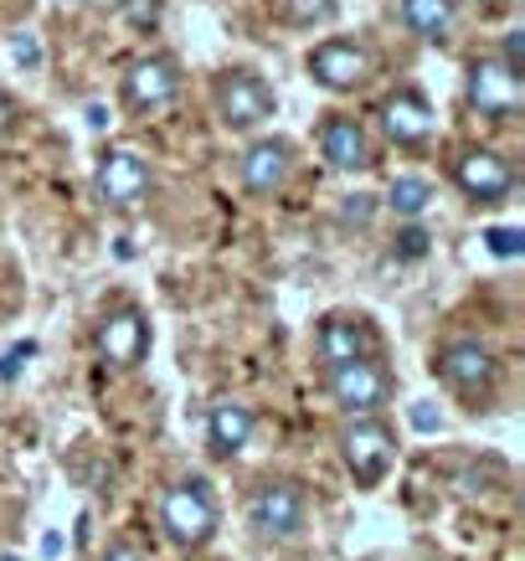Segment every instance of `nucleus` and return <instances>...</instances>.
<instances>
[{
    "mask_svg": "<svg viewBox=\"0 0 525 561\" xmlns=\"http://www.w3.org/2000/svg\"><path fill=\"white\" fill-rule=\"evenodd\" d=\"M155 515H160V530H166V541L175 546V551H202V546L217 541V530H221L217 490H212L202 474L170 479Z\"/></svg>",
    "mask_w": 525,
    "mask_h": 561,
    "instance_id": "f257e3e1",
    "label": "nucleus"
},
{
    "mask_svg": "<svg viewBox=\"0 0 525 561\" xmlns=\"http://www.w3.org/2000/svg\"><path fill=\"white\" fill-rule=\"evenodd\" d=\"M248 530L258 541H299L309 530V490L299 479H269L258 484L253 500H248Z\"/></svg>",
    "mask_w": 525,
    "mask_h": 561,
    "instance_id": "f03ea898",
    "label": "nucleus"
},
{
    "mask_svg": "<svg viewBox=\"0 0 525 561\" xmlns=\"http://www.w3.org/2000/svg\"><path fill=\"white\" fill-rule=\"evenodd\" d=\"M397 427L381 423V417H351L345 433H340V459L356 479V490H381V479L397 469Z\"/></svg>",
    "mask_w": 525,
    "mask_h": 561,
    "instance_id": "7ed1b4c3",
    "label": "nucleus"
},
{
    "mask_svg": "<svg viewBox=\"0 0 525 561\" xmlns=\"http://www.w3.org/2000/svg\"><path fill=\"white\" fill-rule=\"evenodd\" d=\"M324 387H330V402H335L345 417H376V412L391 402L397 381H391V371H387V360L381 356H361V360L335 366Z\"/></svg>",
    "mask_w": 525,
    "mask_h": 561,
    "instance_id": "20e7f679",
    "label": "nucleus"
},
{
    "mask_svg": "<svg viewBox=\"0 0 525 561\" xmlns=\"http://www.w3.org/2000/svg\"><path fill=\"white\" fill-rule=\"evenodd\" d=\"M433 366H438L443 387L454 391L458 402H475V408H484L494 397V387H500V360L479 341H448Z\"/></svg>",
    "mask_w": 525,
    "mask_h": 561,
    "instance_id": "39448f33",
    "label": "nucleus"
},
{
    "mask_svg": "<svg viewBox=\"0 0 525 561\" xmlns=\"http://www.w3.org/2000/svg\"><path fill=\"white\" fill-rule=\"evenodd\" d=\"M93 351L103 356V366L135 371L139 360L150 356V320H145V309H135V305L109 309L99 320V330H93Z\"/></svg>",
    "mask_w": 525,
    "mask_h": 561,
    "instance_id": "423d86ee",
    "label": "nucleus"
},
{
    "mask_svg": "<svg viewBox=\"0 0 525 561\" xmlns=\"http://www.w3.org/2000/svg\"><path fill=\"white\" fill-rule=\"evenodd\" d=\"M454 186L475 206H500L510 191H515V165H510L500 150L469 145V150L454 154Z\"/></svg>",
    "mask_w": 525,
    "mask_h": 561,
    "instance_id": "0eeeda50",
    "label": "nucleus"
},
{
    "mask_svg": "<svg viewBox=\"0 0 525 561\" xmlns=\"http://www.w3.org/2000/svg\"><path fill=\"white\" fill-rule=\"evenodd\" d=\"M217 114L227 129H258V124L273 114V88L258 78V72H221L217 83Z\"/></svg>",
    "mask_w": 525,
    "mask_h": 561,
    "instance_id": "6e6552de",
    "label": "nucleus"
},
{
    "mask_svg": "<svg viewBox=\"0 0 525 561\" xmlns=\"http://www.w3.org/2000/svg\"><path fill=\"white\" fill-rule=\"evenodd\" d=\"M464 93H469V103H475L479 114H490V119H515V114H521V78H515L505 62H494V57H475V62H469Z\"/></svg>",
    "mask_w": 525,
    "mask_h": 561,
    "instance_id": "1a4fd4ad",
    "label": "nucleus"
},
{
    "mask_svg": "<svg viewBox=\"0 0 525 561\" xmlns=\"http://www.w3.org/2000/svg\"><path fill=\"white\" fill-rule=\"evenodd\" d=\"M372 351H376V335L361 314H324V320L315 324V356H320L324 371H335L345 360L372 356Z\"/></svg>",
    "mask_w": 525,
    "mask_h": 561,
    "instance_id": "9d476101",
    "label": "nucleus"
},
{
    "mask_svg": "<svg viewBox=\"0 0 525 561\" xmlns=\"http://www.w3.org/2000/svg\"><path fill=\"white\" fill-rule=\"evenodd\" d=\"M175 88H181V62L166 51H150L124 72V103L129 108H160V103L175 99Z\"/></svg>",
    "mask_w": 525,
    "mask_h": 561,
    "instance_id": "9b49d317",
    "label": "nucleus"
},
{
    "mask_svg": "<svg viewBox=\"0 0 525 561\" xmlns=\"http://www.w3.org/2000/svg\"><path fill=\"white\" fill-rule=\"evenodd\" d=\"M155 175H150V160L135 150H109L99 165V196L109 206H139L150 196Z\"/></svg>",
    "mask_w": 525,
    "mask_h": 561,
    "instance_id": "f8f14e48",
    "label": "nucleus"
},
{
    "mask_svg": "<svg viewBox=\"0 0 525 561\" xmlns=\"http://www.w3.org/2000/svg\"><path fill=\"white\" fill-rule=\"evenodd\" d=\"M309 78L351 93V88H361L372 78V51L361 47V42H324V47L309 51Z\"/></svg>",
    "mask_w": 525,
    "mask_h": 561,
    "instance_id": "ddd939ff",
    "label": "nucleus"
},
{
    "mask_svg": "<svg viewBox=\"0 0 525 561\" xmlns=\"http://www.w3.org/2000/svg\"><path fill=\"white\" fill-rule=\"evenodd\" d=\"M381 135L402 150H423L427 135H433V108H427L423 93L412 88H397L387 103H381Z\"/></svg>",
    "mask_w": 525,
    "mask_h": 561,
    "instance_id": "4468645a",
    "label": "nucleus"
},
{
    "mask_svg": "<svg viewBox=\"0 0 525 561\" xmlns=\"http://www.w3.org/2000/svg\"><path fill=\"white\" fill-rule=\"evenodd\" d=\"M258 433V417L248 402H217L206 412V454L212 459H238L242 448L253 443Z\"/></svg>",
    "mask_w": 525,
    "mask_h": 561,
    "instance_id": "2eb2a0df",
    "label": "nucleus"
},
{
    "mask_svg": "<svg viewBox=\"0 0 525 561\" xmlns=\"http://www.w3.org/2000/svg\"><path fill=\"white\" fill-rule=\"evenodd\" d=\"M294 171V145L288 139H258L242 150V186L253 196H273Z\"/></svg>",
    "mask_w": 525,
    "mask_h": 561,
    "instance_id": "dca6fc26",
    "label": "nucleus"
},
{
    "mask_svg": "<svg viewBox=\"0 0 525 561\" xmlns=\"http://www.w3.org/2000/svg\"><path fill=\"white\" fill-rule=\"evenodd\" d=\"M320 154L335 165V171H366L372 165V150H366V135H361L356 119H324L320 124Z\"/></svg>",
    "mask_w": 525,
    "mask_h": 561,
    "instance_id": "f3484780",
    "label": "nucleus"
},
{
    "mask_svg": "<svg viewBox=\"0 0 525 561\" xmlns=\"http://www.w3.org/2000/svg\"><path fill=\"white\" fill-rule=\"evenodd\" d=\"M402 21H407V32L427 36V42H443L448 26H454V0H402Z\"/></svg>",
    "mask_w": 525,
    "mask_h": 561,
    "instance_id": "a211bd4d",
    "label": "nucleus"
},
{
    "mask_svg": "<svg viewBox=\"0 0 525 561\" xmlns=\"http://www.w3.org/2000/svg\"><path fill=\"white\" fill-rule=\"evenodd\" d=\"M387 202H391L397 217H423L427 202H433V186H427L423 175H397L391 191H387Z\"/></svg>",
    "mask_w": 525,
    "mask_h": 561,
    "instance_id": "6ab92c4d",
    "label": "nucleus"
},
{
    "mask_svg": "<svg viewBox=\"0 0 525 561\" xmlns=\"http://www.w3.org/2000/svg\"><path fill=\"white\" fill-rule=\"evenodd\" d=\"M335 11V0H288V21L294 26H315V21H324Z\"/></svg>",
    "mask_w": 525,
    "mask_h": 561,
    "instance_id": "aec40b11",
    "label": "nucleus"
},
{
    "mask_svg": "<svg viewBox=\"0 0 525 561\" xmlns=\"http://www.w3.org/2000/svg\"><path fill=\"white\" fill-rule=\"evenodd\" d=\"M484 242H490L494 257H510V263L521 257V227H490V232H484Z\"/></svg>",
    "mask_w": 525,
    "mask_h": 561,
    "instance_id": "412c9836",
    "label": "nucleus"
},
{
    "mask_svg": "<svg viewBox=\"0 0 525 561\" xmlns=\"http://www.w3.org/2000/svg\"><path fill=\"white\" fill-rule=\"evenodd\" d=\"M11 57H16V68H36V62H42L36 36L32 32H16V36H11Z\"/></svg>",
    "mask_w": 525,
    "mask_h": 561,
    "instance_id": "4be33fe9",
    "label": "nucleus"
},
{
    "mask_svg": "<svg viewBox=\"0 0 525 561\" xmlns=\"http://www.w3.org/2000/svg\"><path fill=\"white\" fill-rule=\"evenodd\" d=\"M427 242L433 238H427L423 227H407L402 238H397V257H427Z\"/></svg>",
    "mask_w": 525,
    "mask_h": 561,
    "instance_id": "5701e85b",
    "label": "nucleus"
},
{
    "mask_svg": "<svg viewBox=\"0 0 525 561\" xmlns=\"http://www.w3.org/2000/svg\"><path fill=\"white\" fill-rule=\"evenodd\" d=\"M99 561H150V557H145L139 546H129V541H114V546H109V551H103Z\"/></svg>",
    "mask_w": 525,
    "mask_h": 561,
    "instance_id": "b1692460",
    "label": "nucleus"
},
{
    "mask_svg": "<svg viewBox=\"0 0 525 561\" xmlns=\"http://www.w3.org/2000/svg\"><path fill=\"white\" fill-rule=\"evenodd\" d=\"M521 51H525L521 32H510V42H505V57H510V62H505V68H510V72H515V78H521Z\"/></svg>",
    "mask_w": 525,
    "mask_h": 561,
    "instance_id": "393cba45",
    "label": "nucleus"
},
{
    "mask_svg": "<svg viewBox=\"0 0 525 561\" xmlns=\"http://www.w3.org/2000/svg\"><path fill=\"white\" fill-rule=\"evenodd\" d=\"M32 351H36V345H32V341L21 345V356H32ZM21 356H16V360H21ZM0 376H16V366H11V356H0Z\"/></svg>",
    "mask_w": 525,
    "mask_h": 561,
    "instance_id": "a878e982",
    "label": "nucleus"
},
{
    "mask_svg": "<svg viewBox=\"0 0 525 561\" xmlns=\"http://www.w3.org/2000/svg\"><path fill=\"white\" fill-rule=\"evenodd\" d=\"M11 119H16V103L0 93V129H11Z\"/></svg>",
    "mask_w": 525,
    "mask_h": 561,
    "instance_id": "bb28decb",
    "label": "nucleus"
},
{
    "mask_svg": "<svg viewBox=\"0 0 525 561\" xmlns=\"http://www.w3.org/2000/svg\"><path fill=\"white\" fill-rule=\"evenodd\" d=\"M88 124H93V129H103V124H109V108H103V103H93V108H88Z\"/></svg>",
    "mask_w": 525,
    "mask_h": 561,
    "instance_id": "cd10ccee",
    "label": "nucleus"
},
{
    "mask_svg": "<svg viewBox=\"0 0 525 561\" xmlns=\"http://www.w3.org/2000/svg\"><path fill=\"white\" fill-rule=\"evenodd\" d=\"M0 561H26V557H16V551H0Z\"/></svg>",
    "mask_w": 525,
    "mask_h": 561,
    "instance_id": "c85d7f7f",
    "label": "nucleus"
}]
</instances>
